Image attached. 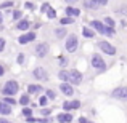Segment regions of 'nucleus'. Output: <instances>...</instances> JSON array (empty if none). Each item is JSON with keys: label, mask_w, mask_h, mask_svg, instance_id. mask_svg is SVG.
Masks as SVG:
<instances>
[{"label": "nucleus", "mask_w": 127, "mask_h": 123, "mask_svg": "<svg viewBox=\"0 0 127 123\" xmlns=\"http://www.w3.org/2000/svg\"><path fill=\"white\" fill-rule=\"evenodd\" d=\"M89 66L93 69L95 75L106 74V70L111 67V66H109V62H106L105 54H103V53H100V51H93L92 54L89 56Z\"/></svg>", "instance_id": "obj_1"}, {"label": "nucleus", "mask_w": 127, "mask_h": 123, "mask_svg": "<svg viewBox=\"0 0 127 123\" xmlns=\"http://www.w3.org/2000/svg\"><path fill=\"white\" fill-rule=\"evenodd\" d=\"M89 22L90 26H92L93 29L96 31V34L100 35V37H106V38H113L116 35V27H109V26H106L105 22H103V19H96V18H93V19H89Z\"/></svg>", "instance_id": "obj_2"}, {"label": "nucleus", "mask_w": 127, "mask_h": 123, "mask_svg": "<svg viewBox=\"0 0 127 123\" xmlns=\"http://www.w3.org/2000/svg\"><path fill=\"white\" fill-rule=\"evenodd\" d=\"M81 48V37H79L76 32H69L68 37L63 40V50L68 54H74V53L79 51Z\"/></svg>", "instance_id": "obj_3"}, {"label": "nucleus", "mask_w": 127, "mask_h": 123, "mask_svg": "<svg viewBox=\"0 0 127 123\" xmlns=\"http://www.w3.org/2000/svg\"><path fill=\"white\" fill-rule=\"evenodd\" d=\"M95 46H96V50H98L100 53H103V54L108 56V58H116V56H118V48H116V45H113L106 37L96 40Z\"/></svg>", "instance_id": "obj_4"}, {"label": "nucleus", "mask_w": 127, "mask_h": 123, "mask_svg": "<svg viewBox=\"0 0 127 123\" xmlns=\"http://www.w3.org/2000/svg\"><path fill=\"white\" fill-rule=\"evenodd\" d=\"M21 91V85L16 78H8L0 86V96H16Z\"/></svg>", "instance_id": "obj_5"}, {"label": "nucleus", "mask_w": 127, "mask_h": 123, "mask_svg": "<svg viewBox=\"0 0 127 123\" xmlns=\"http://www.w3.org/2000/svg\"><path fill=\"white\" fill-rule=\"evenodd\" d=\"M37 38H39L37 31L29 29V31H26V32H19V35L16 37V43L21 45V46H26V45H31V43H35Z\"/></svg>", "instance_id": "obj_6"}, {"label": "nucleus", "mask_w": 127, "mask_h": 123, "mask_svg": "<svg viewBox=\"0 0 127 123\" xmlns=\"http://www.w3.org/2000/svg\"><path fill=\"white\" fill-rule=\"evenodd\" d=\"M32 51H34V56L37 59H45L47 56L50 54L52 50H50V43L48 42H35Z\"/></svg>", "instance_id": "obj_7"}, {"label": "nucleus", "mask_w": 127, "mask_h": 123, "mask_svg": "<svg viewBox=\"0 0 127 123\" xmlns=\"http://www.w3.org/2000/svg\"><path fill=\"white\" fill-rule=\"evenodd\" d=\"M31 75H32V78H34L35 82H40V83L50 82V74L43 66H35V67L31 70Z\"/></svg>", "instance_id": "obj_8"}, {"label": "nucleus", "mask_w": 127, "mask_h": 123, "mask_svg": "<svg viewBox=\"0 0 127 123\" xmlns=\"http://www.w3.org/2000/svg\"><path fill=\"white\" fill-rule=\"evenodd\" d=\"M109 98L121 102H127V85H118L109 91Z\"/></svg>", "instance_id": "obj_9"}, {"label": "nucleus", "mask_w": 127, "mask_h": 123, "mask_svg": "<svg viewBox=\"0 0 127 123\" xmlns=\"http://www.w3.org/2000/svg\"><path fill=\"white\" fill-rule=\"evenodd\" d=\"M82 101L81 99H72V98H64V101L61 102V109L68 112H76L82 109Z\"/></svg>", "instance_id": "obj_10"}, {"label": "nucleus", "mask_w": 127, "mask_h": 123, "mask_svg": "<svg viewBox=\"0 0 127 123\" xmlns=\"http://www.w3.org/2000/svg\"><path fill=\"white\" fill-rule=\"evenodd\" d=\"M76 88L71 82H60L58 85V91L60 94H63V98H74L76 96Z\"/></svg>", "instance_id": "obj_11"}, {"label": "nucleus", "mask_w": 127, "mask_h": 123, "mask_svg": "<svg viewBox=\"0 0 127 123\" xmlns=\"http://www.w3.org/2000/svg\"><path fill=\"white\" fill-rule=\"evenodd\" d=\"M81 35H82V38H84V40H87V42H95L96 38H98L96 31L89 24V22L82 24V27H81Z\"/></svg>", "instance_id": "obj_12"}, {"label": "nucleus", "mask_w": 127, "mask_h": 123, "mask_svg": "<svg viewBox=\"0 0 127 123\" xmlns=\"http://www.w3.org/2000/svg\"><path fill=\"white\" fill-rule=\"evenodd\" d=\"M84 80H85V75L81 69H77V67L69 69V82L74 86H81L82 83H84Z\"/></svg>", "instance_id": "obj_13"}, {"label": "nucleus", "mask_w": 127, "mask_h": 123, "mask_svg": "<svg viewBox=\"0 0 127 123\" xmlns=\"http://www.w3.org/2000/svg\"><path fill=\"white\" fill-rule=\"evenodd\" d=\"M31 27H32V19H31L29 15H26L24 18H21L18 22H15V26H13V29L18 31V32H26V31H29Z\"/></svg>", "instance_id": "obj_14"}, {"label": "nucleus", "mask_w": 127, "mask_h": 123, "mask_svg": "<svg viewBox=\"0 0 127 123\" xmlns=\"http://www.w3.org/2000/svg\"><path fill=\"white\" fill-rule=\"evenodd\" d=\"M55 122L58 123H72L76 122L74 118V112H68V110H60L58 114H55Z\"/></svg>", "instance_id": "obj_15"}, {"label": "nucleus", "mask_w": 127, "mask_h": 123, "mask_svg": "<svg viewBox=\"0 0 127 123\" xmlns=\"http://www.w3.org/2000/svg\"><path fill=\"white\" fill-rule=\"evenodd\" d=\"M43 89H45L43 83L35 82V80L32 82V83H28V85H26V91H28L31 96H39L40 93H43Z\"/></svg>", "instance_id": "obj_16"}, {"label": "nucleus", "mask_w": 127, "mask_h": 123, "mask_svg": "<svg viewBox=\"0 0 127 123\" xmlns=\"http://www.w3.org/2000/svg\"><path fill=\"white\" fill-rule=\"evenodd\" d=\"M82 11H84V10H82L79 5H64L63 15H68V16H72V18L79 19L82 16Z\"/></svg>", "instance_id": "obj_17"}, {"label": "nucleus", "mask_w": 127, "mask_h": 123, "mask_svg": "<svg viewBox=\"0 0 127 123\" xmlns=\"http://www.w3.org/2000/svg\"><path fill=\"white\" fill-rule=\"evenodd\" d=\"M69 31H68V26H61L58 24L55 29H53V37L56 38V40H64L66 37H68Z\"/></svg>", "instance_id": "obj_18"}, {"label": "nucleus", "mask_w": 127, "mask_h": 123, "mask_svg": "<svg viewBox=\"0 0 127 123\" xmlns=\"http://www.w3.org/2000/svg\"><path fill=\"white\" fill-rule=\"evenodd\" d=\"M69 64H71V59H69V54L68 53H60L58 56H56V66L58 67H69Z\"/></svg>", "instance_id": "obj_19"}, {"label": "nucleus", "mask_w": 127, "mask_h": 123, "mask_svg": "<svg viewBox=\"0 0 127 123\" xmlns=\"http://www.w3.org/2000/svg\"><path fill=\"white\" fill-rule=\"evenodd\" d=\"M81 8L84 10V11H96V10H100V6L96 5L93 0H81Z\"/></svg>", "instance_id": "obj_20"}, {"label": "nucleus", "mask_w": 127, "mask_h": 123, "mask_svg": "<svg viewBox=\"0 0 127 123\" xmlns=\"http://www.w3.org/2000/svg\"><path fill=\"white\" fill-rule=\"evenodd\" d=\"M31 102H32V96L29 94L28 91H24V93H21L19 94V98H18V104L21 105H31Z\"/></svg>", "instance_id": "obj_21"}, {"label": "nucleus", "mask_w": 127, "mask_h": 123, "mask_svg": "<svg viewBox=\"0 0 127 123\" xmlns=\"http://www.w3.org/2000/svg\"><path fill=\"white\" fill-rule=\"evenodd\" d=\"M24 16H26L24 15V10H23V8H16V6H15L13 11H11V18H10V19H11V22L15 24V22H18L19 19L24 18Z\"/></svg>", "instance_id": "obj_22"}, {"label": "nucleus", "mask_w": 127, "mask_h": 123, "mask_svg": "<svg viewBox=\"0 0 127 123\" xmlns=\"http://www.w3.org/2000/svg\"><path fill=\"white\" fill-rule=\"evenodd\" d=\"M76 21L77 19L76 18H72V16H68V15H63L61 18H58V24H61V26H74L76 24Z\"/></svg>", "instance_id": "obj_23"}, {"label": "nucleus", "mask_w": 127, "mask_h": 123, "mask_svg": "<svg viewBox=\"0 0 127 123\" xmlns=\"http://www.w3.org/2000/svg\"><path fill=\"white\" fill-rule=\"evenodd\" d=\"M23 10L28 11V13H35L39 10V6H37V3L32 2V0H24V3H23Z\"/></svg>", "instance_id": "obj_24"}, {"label": "nucleus", "mask_w": 127, "mask_h": 123, "mask_svg": "<svg viewBox=\"0 0 127 123\" xmlns=\"http://www.w3.org/2000/svg\"><path fill=\"white\" fill-rule=\"evenodd\" d=\"M39 115L42 117H50V115H55V105H45V107H39Z\"/></svg>", "instance_id": "obj_25"}, {"label": "nucleus", "mask_w": 127, "mask_h": 123, "mask_svg": "<svg viewBox=\"0 0 127 123\" xmlns=\"http://www.w3.org/2000/svg\"><path fill=\"white\" fill-rule=\"evenodd\" d=\"M56 78L60 82H69V69L68 67H60L58 74H56Z\"/></svg>", "instance_id": "obj_26"}, {"label": "nucleus", "mask_w": 127, "mask_h": 123, "mask_svg": "<svg viewBox=\"0 0 127 123\" xmlns=\"http://www.w3.org/2000/svg\"><path fill=\"white\" fill-rule=\"evenodd\" d=\"M16 64L19 66V67H24V66H28V56H26L24 51H18L16 53V58H15Z\"/></svg>", "instance_id": "obj_27"}, {"label": "nucleus", "mask_w": 127, "mask_h": 123, "mask_svg": "<svg viewBox=\"0 0 127 123\" xmlns=\"http://www.w3.org/2000/svg\"><path fill=\"white\" fill-rule=\"evenodd\" d=\"M113 13H114L118 18H127V3H122V5L116 6Z\"/></svg>", "instance_id": "obj_28"}, {"label": "nucleus", "mask_w": 127, "mask_h": 123, "mask_svg": "<svg viewBox=\"0 0 127 123\" xmlns=\"http://www.w3.org/2000/svg\"><path fill=\"white\" fill-rule=\"evenodd\" d=\"M34 110H35V109H32L31 105H23L21 110H19V115H21V118L24 120V118H28V117H31V115H34Z\"/></svg>", "instance_id": "obj_29"}, {"label": "nucleus", "mask_w": 127, "mask_h": 123, "mask_svg": "<svg viewBox=\"0 0 127 123\" xmlns=\"http://www.w3.org/2000/svg\"><path fill=\"white\" fill-rule=\"evenodd\" d=\"M43 93L48 96V99L52 102H55L56 99H58V93L60 91H58V89H55V88H45V89H43Z\"/></svg>", "instance_id": "obj_30"}, {"label": "nucleus", "mask_w": 127, "mask_h": 123, "mask_svg": "<svg viewBox=\"0 0 127 123\" xmlns=\"http://www.w3.org/2000/svg\"><path fill=\"white\" fill-rule=\"evenodd\" d=\"M37 102H39V107H45V105H50V99H48V96L45 94V93H40V94L37 96Z\"/></svg>", "instance_id": "obj_31"}, {"label": "nucleus", "mask_w": 127, "mask_h": 123, "mask_svg": "<svg viewBox=\"0 0 127 123\" xmlns=\"http://www.w3.org/2000/svg\"><path fill=\"white\" fill-rule=\"evenodd\" d=\"M45 18L48 19V21H55V19H58V11H56V8H55V6H50V8L47 10Z\"/></svg>", "instance_id": "obj_32"}, {"label": "nucleus", "mask_w": 127, "mask_h": 123, "mask_svg": "<svg viewBox=\"0 0 127 123\" xmlns=\"http://www.w3.org/2000/svg\"><path fill=\"white\" fill-rule=\"evenodd\" d=\"M52 6V2H48V0H45V2H42L40 5H39V15H43L45 16V13H47V10Z\"/></svg>", "instance_id": "obj_33"}, {"label": "nucleus", "mask_w": 127, "mask_h": 123, "mask_svg": "<svg viewBox=\"0 0 127 123\" xmlns=\"http://www.w3.org/2000/svg\"><path fill=\"white\" fill-rule=\"evenodd\" d=\"M2 99L6 102V104L13 105V107H15V105H19L18 104V98H16V96H2Z\"/></svg>", "instance_id": "obj_34"}, {"label": "nucleus", "mask_w": 127, "mask_h": 123, "mask_svg": "<svg viewBox=\"0 0 127 123\" xmlns=\"http://www.w3.org/2000/svg\"><path fill=\"white\" fill-rule=\"evenodd\" d=\"M16 6V2L15 0H5V2H2L0 3V10H8V8H15Z\"/></svg>", "instance_id": "obj_35"}, {"label": "nucleus", "mask_w": 127, "mask_h": 123, "mask_svg": "<svg viewBox=\"0 0 127 123\" xmlns=\"http://www.w3.org/2000/svg\"><path fill=\"white\" fill-rule=\"evenodd\" d=\"M103 22L106 26H109V27H116L118 26V22H116V19L113 16H103Z\"/></svg>", "instance_id": "obj_36"}, {"label": "nucleus", "mask_w": 127, "mask_h": 123, "mask_svg": "<svg viewBox=\"0 0 127 123\" xmlns=\"http://www.w3.org/2000/svg\"><path fill=\"white\" fill-rule=\"evenodd\" d=\"M77 123H93V118L90 117V115H81V117H77Z\"/></svg>", "instance_id": "obj_37"}, {"label": "nucleus", "mask_w": 127, "mask_h": 123, "mask_svg": "<svg viewBox=\"0 0 127 123\" xmlns=\"http://www.w3.org/2000/svg\"><path fill=\"white\" fill-rule=\"evenodd\" d=\"M42 27H43V22L40 21V19H35V21H32V27H31L32 31H37V32H39Z\"/></svg>", "instance_id": "obj_38"}, {"label": "nucleus", "mask_w": 127, "mask_h": 123, "mask_svg": "<svg viewBox=\"0 0 127 123\" xmlns=\"http://www.w3.org/2000/svg\"><path fill=\"white\" fill-rule=\"evenodd\" d=\"M6 50V38L3 35H0V54Z\"/></svg>", "instance_id": "obj_39"}, {"label": "nucleus", "mask_w": 127, "mask_h": 123, "mask_svg": "<svg viewBox=\"0 0 127 123\" xmlns=\"http://www.w3.org/2000/svg\"><path fill=\"white\" fill-rule=\"evenodd\" d=\"M24 123H39V115H31V117L24 118Z\"/></svg>", "instance_id": "obj_40"}, {"label": "nucleus", "mask_w": 127, "mask_h": 123, "mask_svg": "<svg viewBox=\"0 0 127 123\" xmlns=\"http://www.w3.org/2000/svg\"><path fill=\"white\" fill-rule=\"evenodd\" d=\"M93 2H95L96 5L100 6V8H105V6L109 5V0H93Z\"/></svg>", "instance_id": "obj_41"}, {"label": "nucleus", "mask_w": 127, "mask_h": 123, "mask_svg": "<svg viewBox=\"0 0 127 123\" xmlns=\"http://www.w3.org/2000/svg\"><path fill=\"white\" fill-rule=\"evenodd\" d=\"M87 115H90L92 118H95V117H98V110H96L95 107H90V109H89V114H87Z\"/></svg>", "instance_id": "obj_42"}, {"label": "nucleus", "mask_w": 127, "mask_h": 123, "mask_svg": "<svg viewBox=\"0 0 127 123\" xmlns=\"http://www.w3.org/2000/svg\"><path fill=\"white\" fill-rule=\"evenodd\" d=\"M5 74H6V66L5 62H0V78L5 77Z\"/></svg>", "instance_id": "obj_43"}, {"label": "nucleus", "mask_w": 127, "mask_h": 123, "mask_svg": "<svg viewBox=\"0 0 127 123\" xmlns=\"http://www.w3.org/2000/svg\"><path fill=\"white\" fill-rule=\"evenodd\" d=\"M119 27H121V29H127V18H121V19H119Z\"/></svg>", "instance_id": "obj_44"}, {"label": "nucleus", "mask_w": 127, "mask_h": 123, "mask_svg": "<svg viewBox=\"0 0 127 123\" xmlns=\"http://www.w3.org/2000/svg\"><path fill=\"white\" fill-rule=\"evenodd\" d=\"M63 3L64 5H77V3H81V0H63Z\"/></svg>", "instance_id": "obj_45"}, {"label": "nucleus", "mask_w": 127, "mask_h": 123, "mask_svg": "<svg viewBox=\"0 0 127 123\" xmlns=\"http://www.w3.org/2000/svg\"><path fill=\"white\" fill-rule=\"evenodd\" d=\"M0 123H11V118L6 115H0Z\"/></svg>", "instance_id": "obj_46"}, {"label": "nucleus", "mask_w": 127, "mask_h": 123, "mask_svg": "<svg viewBox=\"0 0 127 123\" xmlns=\"http://www.w3.org/2000/svg\"><path fill=\"white\" fill-rule=\"evenodd\" d=\"M2 22H5V13L0 10V24H2Z\"/></svg>", "instance_id": "obj_47"}, {"label": "nucleus", "mask_w": 127, "mask_h": 123, "mask_svg": "<svg viewBox=\"0 0 127 123\" xmlns=\"http://www.w3.org/2000/svg\"><path fill=\"white\" fill-rule=\"evenodd\" d=\"M31 107H32V109H39V102H37V101H32V102H31Z\"/></svg>", "instance_id": "obj_48"}, {"label": "nucleus", "mask_w": 127, "mask_h": 123, "mask_svg": "<svg viewBox=\"0 0 127 123\" xmlns=\"http://www.w3.org/2000/svg\"><path fill=\"white\" fill-rule=\"evenodd\" d=\"M5 22H2V24H0V32H5Z\"/></svg>", "instance_id": "obj_49"}, {"label": "nucleus", "mask_w": 127, "mask_h": 123, "mask_svg": "<svg viewBox=\"0 0 127 123\" xmlns=\"http://www.w3.org/2000/svg\"><path fill=\"white\" fill-rule=\"evenodd\" d=\"M3 104H5V102H3V99L0 98V114H2V109H3Z\"/></svg>", "instance_id": "obj_50"}]
</instances>
